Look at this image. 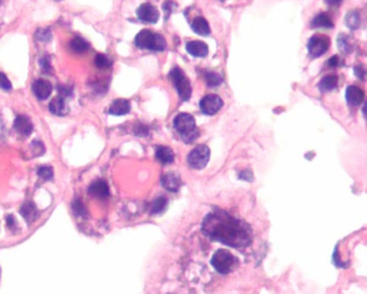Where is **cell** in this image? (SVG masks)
Listing matches in <instances>:
<instances>
[{
  "label": "cell",
  "instance_id": "cell-27",
  "mask_svg": "<svg viewBox=\"0 0 367 294\" xmlns=\"http://www.w3.org/2000/svg\"><path fill=\"white\" fill-rule=\"evenodd\" d=\"M111 64L112 63H111V61H110V58L104 54H98L95 57V65L99 69H107L111 66Z\"/></svg>",
  "mask_w": 367,
  "mask_h": 294
},
{
  "label": "cell",
  "instance_id": "cell-3",
  "mask_svg": "<svg viewBox=\"0 0 367 294\" xmlns=\"http://www.w3.org/2000/svg\"><path fill=\"white\" fill-rule=\"evenodd\" d=\"M135 44L143 50L161 52L166 49V40L161 34L143 30L135 38Z\"/></svg>",
  "mask_w": 367,
  "mask_h": 294
},
{
  "label": "cell",
  "instance_id": "cell-29",
  "mask_svg": "<svg viewBox=\"0 0 367 294\" xmlns=\"http://www.w3.org/2000/svg\"><path fill=\"white\" fill-rule=\"evenodd\" d=\"M51 31L48 28H41L36 33V38L41 42L51 40Z\"/></svg>",
  "mask_w": 367,
  "mask_h": 294
},
{
  "label": "cell",
  "instance_id": "cell-14",
  "mask_svg": "<svg viewBox=\"0 0 367 294\" xmlns=\"http://www.w3.org/2000/svg\"><path fill=\"white\" fill-rule=\"evenodd\" d=\"M187 51L192 55V56L195 57H205L207 56V54L209 52L208 45L199 40H195V41H190L187 43Z\"/></svg>",
  "mask_w": 367,
  "mask_h": 294
},
{
  "label": "cell",
  "instance_id": "cell-36",
  "mask_svg": "<svg viewBox=\"0 0 367 294\" xmlns=\"http://www.w3.org/2000/svg\"><path fill=\"white\" fill-rule=\"evenodd\" d=\"M325 2H326L328 5H331V6H337V5L341 4V3L343 2V0H325Z\"/></svg>",
  "mask_w": 367,
  "mask_h": 294
},
{
  "label": "cell",
  "instance_id": "cell-21",
  "mask_svg": "<svg viewBox=\"0 0 367 294\" xmlns=\"http://www.w3.org/2000/svg\"><path fill=\"white\" fill-rule=\"evenodd\" d=\"M338 84V78L335 75H328L320 81L319 87L322 93L333 91Z\"/></svg>",
  "mask_w": 367,
  "mask_h": 294
},
{
  "label": "cell",
  "instance_id": "cell-4",
  "mask_svg": "<svg viewBox=\"0 0 367 294\" xmlns=\"http://www.w3.org/2000/svg\"><path fill=\"white\" fill-rule=\"evenodd\" d=\"M237 259L231 252L225 249L218 250L211 258V265L213 266L218 273L222 275L231 273L235 269Z\"/></svg>",
  "mask_w": 367,
  "mask_h": 294
},
{
  "label": "cell",
  "instance_id": "cell-19",
  "mask_svg": "<svg viewBox=\"0 0 367 294\" xmlns=\"http://www.w3.org/2000/svg\"><path fill=\"white\" fill-rule=\"evenodd\" d=\"M155 156L160 163L167 165V164H171L175 160V153L169 148V146H159L157 153H155Z\"/></svg>",
  "mask_w": 367,
  "mask_h": 294
},
{
  "label": "cell",
  "instance_id": "cell-6",
  "mask_svg": "<svg viewBox=\"0 0 367 294\" xmlns=\"http://www.w3.org/2000/svg\"><path fill=\"white\" fill-rule=\"evenodd\" d=\"M210 159V150L206 144H198L193 149L189 156L188 163L192 168L203 169L207 166Z\"/></svg>",
  "mask_w": 367,
  "mask_h": 294
},
{
  "label": "cell",
  "instance_id": "cell-31",
  "mask_svg": "<svg viewBox=\"0 0 367 294\" xmlns=\"http://www.w3.org/2000/svg\"><path fill=\"white\" fill-rule=\"evenodd\" d=\"M72 208H73V211H75V213L78 216H84L85 215V208H84L83 204H82L80 200H77L76 203L72 205Z\"/></svg>",
  "mask_w": 367,
  "mask_h": 294
},
{
  "label": "cell",
  "instance_id": "cell-24",
  "mask_svg": "<svg viewBox=\"0 0 367 294\" xmlns=\"http://www.w3.org/2000/svg\"><path fill=\"white\" fill-rule=\"evenodd\" d=\"M346 24L351 30H357L361 24L360 14L357 11H350L346 16Z\"/></svg>",
  "mask_w": 367,
  "mask_h": 294
},
{
  "label": "cell",
  "instance_id": "cell-9",
  "mask_svg": "<svg viewBox=\"0 0 367 294\" xmlns=\"http://www.w3.org/2000/svg\"><path fill=\"white\" fill-rule=\"evenodd\" d=\"M137 16L143 23L155 24L160 18V12L153 5L142 4L137 10Z\"/></svg>",
  "mask_w": 367,
  "mask_h": 294
},
{
  "label": "cell",
  "instance_id": "cell-17",
  "mask_svg": "<svg viewBox=\"0 0 367 294\" xmlns=\"http://www.w3.org/2000/svg\"><path fill=\"white\" fill-rule=\"evenodd\" d=\"M21 215L27 223H32L39 217V211L32 201H27L21 207Z\"/></svg>",
  "mask_w": 367,
  "mask_h": 294
},
{
  "label": "cell",
  "instance_id": "cell-2",
  "mask_svg": "<svg viewBox=\"0 0 367 294\" xmlns=\"http://www.w3.org/2000/svg\"><path fill=\"white\" fill-rule=\"evenodd\" d=\"M173 125L186 143L194 142L199 136L195 119L189 113H180L175 117Z\"/></svg>",
  "mask_w": 367,
  "mask_h": 294
},
{
  "label": "cell",
  "instance_id": "cell-5",
  "mask_svg": "<svg viewBox=\"0 0 367 294\" xmlns=\"http://www.w3.org/2000/svg\"><path fill=\"white\" fill-rule=\"evenodd\" d=\"M168 76L172 81L173 85H175L180 98L182 100H185V102L189 100L192 95V86H191V82L185 75V72H183L179 67H176L169 72Z\"/></svg>",
  "mask_w": 367,
  "mask_h": 294
},
{
  "label": "cell",
  "instance_id": "cell-25",
  "mask_svg": "<svg viewBox=\"0 0 367 294\" xmlns=\"http://www.w3.org/2000/svg\"><path fill=\"white\" fill-rule=\"evenodd\" d=\"M205 79H206V83L210 87H216V86L221 84L222 81H223L222 76L219 75V73H217V72H208V73H206Z\"/></svg>",
  "mask_w": 367,
  "mask_h": 294
},
{
  "label": "cell",
  "instance_id": "cell-28",
  "mask_svg": "<svg viewBox=\"0 0 367 294\" xmlns=\"http://www.w3.org/2000/svg\"><path fill=\"white\" fill-rule=\"evenodd\" d=\"M37 172H38V176L43 180H51L54 173L50 166H41Z\"/></svg>",
  "mask_w": 367,
  "mask_h": 294
},
{
  "label": "cell",
  "instance_id": "cell-26",
  "mask_svg": "<svg viewBox=\"0 0 367 294\" xmlns=\"http://www.w3.org/2000/svg\"><path fill=\"white\" fill-rule=\"evenodd\" d=\"M166 206H167V199L165 197H159L158 199H155L153 201V204L151 206V214L153 215L160 214L166 208Z\"/></svg>",
  "mask_w": 367,
  "mask_h": 294
},
{
  "label": "cell",
  "instance_id": "cell-35",
  "mask_svg": "<svg viewBox=\"0 0 367 294\" xmlns=\"http://www.w3.org/2000/svg\"><path fill=\"white\" fill-rule=\"evenodd\" d=\"M328 65H329V67H334V68L337 67V66L339 65V58H338V56H333V57L329 58Z\"/></svg>",
  "mask_w": 367,
  "mask_h": 294
},
{
  "label": "cell",
  "instance_id": "cell-16",
  "mask_svg": "<svg viewBox=\"0 0 367 294\" xmlns=\"http://www.w3.org/2000/svg\"><path fill=\"white\" fill-rule=\"evenodd\" d=\"M131 111V104L126 99H116L109 108V113L113 115H124Z\"/></svg>",
  "mask_w": 367,
  "mask_h": 294
},
{
  "label": "cell",
  "instance_id": "cell-15",
  "mask_svg": "<svg viewBox=\"0 0 367 294\" xmlns=\"http://www.w3.org/2000/svg\"><path fill=\"white\" fill-rule=\"evenodd\" d=\"M88 192L91 196L97 198H107L109 196V188L107 183L103 180H97L96 182L91 183L88 188Z\"/></svg>",
  "mask_w": 367,
  "mask_h": 294
},
{
  "label": "cell",
  "instance_id": "cell-34",
  "mask_svg": "<svg viewBox=\"0 0 367 294\" xmlns=\"http://www.w3.org/2000/svg\"><path fill=\"white\" fill-rule=\"evenodd\" d=\"M354 71H355V75H356L357 78H361L362 80L364 79V76H365V69H364V67H362V66H356L355 69H354Z\"/></svg>",
  "mask_w": 367,
  "mask_h": 294
},
{
  "label": "cell",
  "instance_id": "cell-10",
  "mask_svg": "<svg viewBox=\"0 0 367 294\" xmlns=\"http://www.w3.org/2000/svg\"><path fill=\"white\" fill-rule=\"evenodd\" d=\"M33 91L34 94L37 96V98L43 100L47 99L52 92V85L49 81L44 79H39L34 82L33 84Z\"/></svg>",
  "mask_w": 367,
  "mask_h": 294
},
{
  "label": "cell",
  "instance_id": "cell-12",
  "mask_svg": "<svg viewBox=\"0 0 367 294\" xmlns=\"http://www.w3.org/2000/svg\"><path fill=\"white\" fill-rule=\"evenodd\" d=\"M364 97H365V94L362 89L354 86V85L348 86L347 92H346V98L349 105L355 106V107L360 106L364 102Z\"/></svg>",
  "mask_w": 367,
  "mask_h": 294
},
{
  "label": "cell",
  "instance_id": "cell-7",
  "mask_svg": "<svg viewBox=\"0 0 367 294\" xmlns=\"http://www.w3.org/2000/svg\"><path fill=\"white\" fill-rule=\"evenodd\" d=\"M329 48V39L326 36H314L308 41V51L313 57H319Z\"/></svg>",
  "mask_w": 367,
  "mask_h": 294
},
{
  "label": "cell",
  "instance_id": "cell-20",
  "mask_svg": "<svg viewBox=\"0 0 367 294\" xmlns=\"http://www.w3.org/2000/svg\"><path fill=\"white\" fill-rule=\"evenodd\" d=\"M192 30L199 36H208L210 34V26L206 18L198 16L192 22Z\"/></svg>",
  "mask_w": 367,
  "mask_h": 294
},
{
  "label": "cell",
  "instance_id": "cell-13",
  "mask_svg": "<svg viewBox=\"0 0 367 294\" xmlns=\"http://www.w3.org/2000/svg\"><path fill=\"white\" fill-rule=\"evenodd\" d=\"M162 186L169 192H178L180 187L182 186V181L178 174L173 172H168L164 174L161 179Z\"/></svg>",
  "mask_w": 367,
  "mask_h": 294
},
{
  "label": "cell",
  "instance_id": "cell-18",
  "mask_svg": "<svg viewBox=\"0 0 367 294\" xmlns=\"http://www.w3.org/2000/svg\"><path fill=\"white\" fill-rule=\"evenodd\" d=\"M50 111L55 115H65L67 112V106L65 99L62 96L54 97L49 105Z\"/></svg>",
  "mask_w": 367,
  "mask_h": 294
},
{
  "label": "cell",
  "instance_id": "cell-33",
  "mask_svg": "<svg viewBox=\"0 0 367 294\" xmlns=\"http://www.w3.org/2000/svg\"><path fill=\"white\" fill-rule=\"evenodd\" d=\"M135 133H136V135H138V136H144V135L148 134V130H146L145 126L140 125V126H137L135 128Z\"/></svg>",
  "mask_w": 367,
  "mask_h": 294
},
{
  "label": "cell",
  "instance_id": "cell-32",
  "mask_svg": "<svg viewBox=\"0 0 367 294\" xmlns=\"http://www.w3.org/2000/svg\"><path fill=\"white\" fill-rule=\"evenodd\" d=\"M40 66L42 71L44 72H50L51 71V63L48 57H42L40 61Z\"/></svg>",
  "mask_w": 367,
  "mask_h": 294
},
{
  "label": "cell",
  "instance_id": "cell-23",
  "mask_svg": "<svg viewBox=\"0 0 367 294\" xmlns=\"http://www.w3.org/2000/svg\"><path fill=\"white\" fill-rule=\"evenodd\" d=\"M70 48L75 53L81 54L86 52L89 48V45L86 42V40H84L83 38H81V37H76V38L72 39V41L70 42Z\"/></svg>",
  "mask_w": 367,
  "mask_h": 294
},
{
  "label": "cell",
  "instance_id": "cell-8",
  "mask_svg": "<svg viewBox=\"0 0 367 294\" xmlns=\"http://www.w3.org/2000/svg\"><path fill=\"white\" fill-rule=\"evenodd\" d=\"M199 107L203 113L208 115H213L217 112H219L223 107V100L218 95H213V94L207 95L204 98H201Z\"/></svg>",
  "mask_w": 367,
  "mask_h": 294
},
{
  "label": "cell",
  "instance_id": "cell-22",
  "mask_svg": "<svg viewBox=\"0 0 367 294\" xmlns=\"http://www.w3.org/2000/svg\"><path fill=\"white\" fill-rule=\"evenodd\" d=\"M311 26L313 27H324V28H332L334 26L332 18L329 17L326 13H319L315 16V18L311 22Z\"/></svg>",
  "mask_w": 367,
  "mask_h": 294
},
{
  "label": "cell",
  "instance_id": "cell-11",
  "mask_svg": "<svg viewBox=\"0 0 367 294\" xmlns=\"http://www.w3.org/2000/svg\"><path fill=\"white\" fill-rule=\"evenodd\" d=\"M14 128L17 134L24 137H28L34 131V125L29 117L25 115H18L14 121Z\"/></svg>",
  "mask_w": 367,
  "mask_h": 294
},
{
  "label": "cell",
  "instance_id": "cell-1",
  "mask_svg": "<svg viewBox=\"0 0 367 294\" xmlns=\"http://www.w3.org/2000/svg\"><path fill=\"white\" fill-rule=\"evenodd\" d=\"M201 231L210 240L237 249L252 243L250 226L224 210H216L207 215L201 223Z\"/></svg>",
  "mask_w": 367,
  "mask_h": 294
},
{
  "label": "cell",
  "instance_id": "cell-30",
  "mask_svg": "<svg viewBox=\"0 0 367 294\" xmlns=\"http://www.w3.org/2000/svg\"><path fill=\"white\" fill-rule=\"evenodd\" d=\"M11 87H12L11 82L9 81V79L7 78L5 73L0 72V89L9 91V90H11Z\"/></svg>",
  "mask_w": 367,
  "mask_h": 294
}]
</instances>
